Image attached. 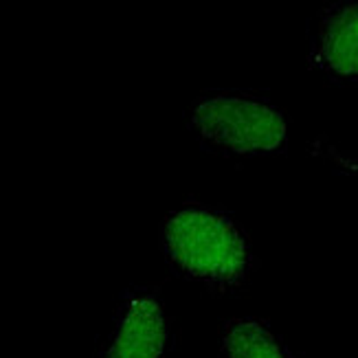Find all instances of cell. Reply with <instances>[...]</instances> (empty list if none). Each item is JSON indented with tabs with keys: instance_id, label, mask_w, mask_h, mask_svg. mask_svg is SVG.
Masks as SVG:
<instances>
[{
	"instance_id": "3",
	"label": "cell",
	"mask_w": 358,
	"mask_h": 358,
	"mask_svg": "<svg viewBox=\"0 0 358 358\" xmlns=\"http://www.w3.org/2000/svg\"><path fill=\"white\" fill-rule=\"evenodd\" d=\"M169 321L159 294L150 288L123 292L95 358H165Z\"/></svg>"
},
{
	"instance_id": "1",
	"label": "cell",
	"mask_w": 358,
	"mask_h": 358,
	"mask_svg": "<svg viewBox=\"0 0 358 358\" xmlns=\"http://www.w3.org/2000/svg\"><path fill=\"white\" fill-rule=\"evenodd\" d=\"M161 246L178 275L213 290L240 286L253 268L251 246L238 222L205 205H182L169 213Z\"/></svg>"
},
{
	"instance_id": "5",
	"label": "cell",
	"mask_w": 358,
	"mask_h": 358,
	"mask_svg": "<svg viewBox=\"0 0 358 358\" xmlns=\"http://www.w3.org/2000/svg\"><path fill=\"white\" fill-rule=\"evenodd\" d=\"M222 358H294L266 321L242 317L224 323L220 334Z\"/></svg>"
},
{
	"instance_id": "4",
	"label": "cell",
	"mask_w": 358,
	"mask_h": 358,
	"mask_svg": "<svg viewBox=\"0 0 358 358\" xmlns=\"http://www.w3.org/2000/svg\"><path fill=\"white\" fill-rule=\"evenodd\" d=\"M310 57L330 77L358 82V3H338L319 15Z\"/></svg>"
},
{
	"instance_id": "2",
	"label": "cell",
	"mask_w": 358,
	"mask_h": 358,
	"mask_svg": "<svg viewBox=\"0 0 358 358\" xmlns=\"http://www.w3.org/2000/svg\"><path fill=\"white\" fill-rule=\"evenodd\" d=\"M189 130L207 150L231 157H259L286 148L288 121L279 108L248 92H209L187 113Z\"/></svg>"
}]
</instances>
